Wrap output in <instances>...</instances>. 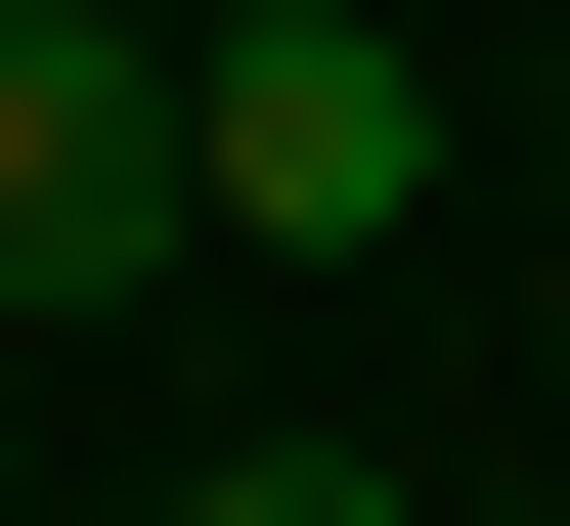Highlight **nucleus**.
<instances>
[{
    "label": "nucleus",
    "instance_id": "obj_1",
    "mask_svg": "<svg viewBox=\"0 0 570 526\" xmlns=\"http://www.w3.org/2000/svg\"><path fill=\"white\" fill-rule=\"evenodd\" d=\"M176 176L264 264H352V220H439V44H352V0H176Z\"/></svg>",
    "mask_w": 570,
    "mask_h": 526
},
{
    "label": "nucleus",
    "instance_id": "obj_3",
    "mask_svg": "<svg viewBox=\"0 0 570 526\" xmlns=\"http://www.w3.org/2000/svg\"><path fill=\"white\" fill-rule=\"evenodd\" d=\"M88 44H176V0H88Z\"/></svg>",
    "mask_w": 570,
    "mask_h": 526
},
{
    "label": "nucleus",
    "instance_id": "obj_2",
    "mask_svg": "<svg viewBox=\"0 0 570 526\" xmlns=\"http://www.w3.org/2000/svg\"><path fill=\"white\" fill-rule=\"evenodd\" d=\"M132 264H219V176H176V44L0 0V307H132Z\"/></svg>",
    "mask_w": 570,
    "mask_h": 526
}]
</instances>
